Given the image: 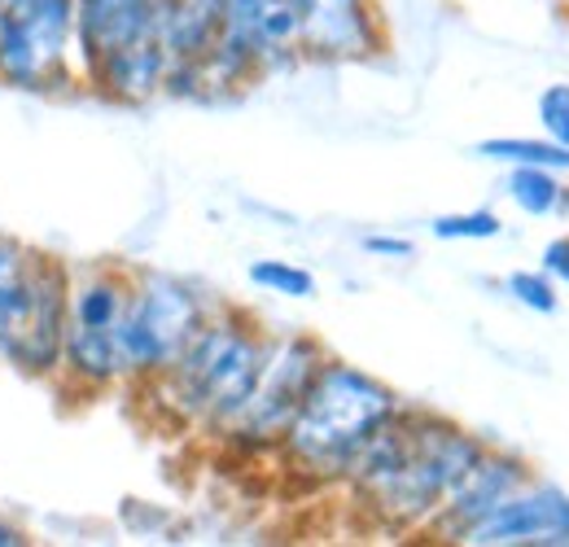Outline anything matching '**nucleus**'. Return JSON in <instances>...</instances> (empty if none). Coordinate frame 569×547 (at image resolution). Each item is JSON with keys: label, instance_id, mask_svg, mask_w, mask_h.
I'll return each mask as SVG.
<instances>
[{"label": "nucleus", "instance_id": "obj_22", "mask_svg": "<svg viewBox=\"0 0 569 547\" xmlns=\"http://www.w3.org/2000/svg\"><path fill=\"white\" fill-rule=\"evenodd\" d=\"M539 268L552 276L557 285H566V289H569V232H566V237H552V241L543 246Z\"/></svg>", "mask_w": 569, "mask_h": 547}, {"label": "nucleus", "instance_id": "obj_3", "mask_svg": "<svg viewBox=\"0 0 569 547\" xmlns=\"http://www.w3.org/2000/svg\"><path fill=\"white\" fill-rule=\"evenodd\" d=\"M403 395L377 372L329 355L307 386L272 465L307 495H338L363 447L403 411Z\"/></svg>", "mask_w": 569, "mask_h": 547}, {"label": "nucleus", "instance_id": "obj_4", "mask_svg": "<svg viewBox=\"0 0 569 547\" xmlns=\"http://www.w3.org/2000/svg\"><path fill=\"white\" fill-rule=\"evenodd\" d=\"M214 4H219V40L202 67L180 74L167 88L171 101H198V106L232 101L263 79L307 67L289 0H214Z\"/></svg>", "mask_w": 569, "mask_h": 547}, {"label": "nucleus", "instance_id": "obj_1", "mask_svg": "<svg viewBox=\"0 0 569 547\" xmlns=\"http://www.w3.org/2000/svg\"><path fill=\"white\" fill-rule=\"evenodd\" d=\"M482 451L487 438L478 429L442 411L403 404V411L363 447L338 495L368 530L426 539L447 490Z\"/></svg>", "mask_w": 569, "mask_h": 547}, {"label": "nucleus", "instance_id": "obj_19", "mask_svg": "<svg viewBox=\"0 0 569 547\" xmlns=\"http://www.w3.org/2000/svg\"><path fill=\"white\" fill-rule=\"evenodd\" d=\"M499 289L517 307H526L535 316H557L561 311V285L543 272V268H517V272H508L499 280Z\"/></svg>", "mask_w": 569, "mask_h": 547}, {"label": "nucleus", "instance_id": "obj_10", "mask_svg": "<svg viewBox=\"0 0 569 547\" xmlns=\"http://www.w3.org/2000/svg\"><path fill=\"white\" fill-rule=\"evenodd\" d=\"M469 547H569V490L552 478L521 481L465 539Z\"/></svg>", "mask_w": 569, "mask_h": 547}, {"label": "nucleus", "instance_id": "obj_12", "mask_svg": "<svg viewBox=\"0 0 569 547\" xmlns=\"http://www.w3.org/2000/svg\"><path fill=\"white\" fill-rule=\"evenodd\" d=\"M153 36L171 58V70H167V88H171L180 74L202 67L207 53L214 49L219 4L214 0H158L153 4Z\"/></svg>", "mask_w": 569, "mask_h": 547}, {"label": "nucleus", "instance_id": "obj_21", "mask_svg": "<svg viewBox=\"0 0 569 547\" xmlns=\"http://www.w3.org/2000/svg\"><path fill=\"white\" fill-rule=\"evenodd\" d=\"M359 250H363L368 259H386V263H408V259H417V241H412V237H399V232H368V237L359 241Z\"/></svg>", "mask_w": 569, "mask_h": 547}, {"label": "nucleus", "instance_id": "obj_25", "mask_svg": "<svg viewBox=\"0 0 569 547\" xmlns=\"http://www.w3.org/2000/svg\"><path fill=\"white\" fill-rule=\"evenodd\" d=\"M561 4H566V9H569V0H561Z\"/></svg>", "mask_w": 569, "mask_h": 547}, {"label": "nucleus", "instance_id": "obj_15", "mask_svg": "<svg viewBox=\"0 0 569 547\" xmlns=\"http://www.w3.org/2000/svg\"><path fill=\"white\" fill-rule=\"evenodd\" d=\"M503 198L530 219H566L569 215V176L548 167H503Z\"/></svg>", "mask_w": 569, "mask_h": 547}, {"label": "nucleus", "instance_id": "obj_11", "mask_svg": "<svg viewBox=\"0 0 569 547\" xmlns=\"http://www.w3.org/2000/svg\"><path fill=\"white\" fill-rule=\"evenodd\" d=\"M167 70H171L167 49L158 44V36H144V40H132V44L106 53L101 62L83 70V92H92L110 106L137 110V106L167 97Z\"/></svg>", "mask_w": 569, "mask_h": 547}, {"label": "nucleus", "instance_id": "obj_14", "mask_svg": "<svg viewBox=\"0 0 569 547\" xmlns=\"http://www.w3.org/2000/svg\"><path fill=\"white\" fill-rule=\"evenodd\" d=\"M40 272H44V250L0 232V364L13 355V346L31 320Z\"/></svg>", "mask_w": 569, "mask_h": 547}, {"label": "nucleus", "instance_id": "obj_24", "mask_svg": "<svg viewBox=\"0 0 569 547\" xmlns=\"http://www.w3.org/2000/svg\"><path fill=\"white\" fill-rule=\"evenodd\" d=\"M9 4H13V0H0V13H4V9H9Z\"/></svg>", "mask_w": 569, "mask_h": 547}, {"label": "nucleus", "instance_id": "obj_23", "mask_svg": "<svg viewBox=\"0 0 569 547\" xmlns=\"http://www.w3.org/2000/svg\"><path fill=\"white\" fill-rule=\"evenodd\" d=\"M27 544H31V535L9 513H0V547H27Z\"/></svg>", "mask_w": 569, "mask_h": 547}, {"label": "nucleus", "instance_id": "obj_5", "mask_svg": "<svg viewBox=\"0 0 569 547\" xmlns=\"http://www.w3.org/2000/svg\"><path fill=\"white\" fill-rule=\"evenodd\" d=\"M325 359H329V346L320 342L316 334L272 329L259 381H254L250 399L241 404V411L232 416V425L219 434V442L211 451L237 460V465H272L284 429H289L293 411H298L307 386L316 381Z\"/></svg>", "mask_w": 569, "mask_h": 547}, {"label": "nucleus", "instance_id": "obj_9", "mask_svg": "<svg viewBox=\"0 0 569 547\" xmlns=\"http://www.w3.org/2000/svg\"><path fill=\"white\" fill-rule=\"evenodd\" d=\"M535 469H530V460L526 456H517V451H508V447H496V442H487V451L465 469V478L456 481L451 490H447V499H442V508L433 513V521H429L426 539H438V544H465L491 513H496L499 504L521 486V481L530 478Z\"/></svg>", "mask_w": 569, "mask_h": 547}, {"label": "nucleus", "instance_id": "obj_13", "mask_svg": "<svg viewBox=\"0 0 569 547\" xmlns=\"http://www.w3.org/2000/svg\"><path fill=\"white\" fill-rule=\"evenodd\" d=\"M153 4L158 0H74L79 70H88L132 40L153 36Z\"/></svg>", "mask_w": 569, "mask_h": 547}, {"label": "nucleus", "instance_id": "obj_8", "mask_svg": "<svg viewBox=\"0 0 569 547\" xmlns=\"http://www.w3.org/2000/svg\"><path fill=\"white\" fill-rule=\"evenodd\" d=\"M298 49L311 67H359L390 49L386 13L377 0H289Z\"/></svg>", "mask_w": 569, "mask_h": 547}, {"label": "nucleus", "instance_id": "obj_17", "mask_svg": "<svg viewBox=\"0 0 569 547\" xmlns=\"http://www.w3.org/2000/svg\"><path fill=\"white\" fill-rule=\"evenodd\" d=\"M246 280L259 289V294H272V298H289V302H307L320 294V280L311 268L293 263V259H277V255H263V259H250Z\"/></svg>", "mask_w": 569, "mask_h": 547}, {"label": "nucleus", "instance_id": "obj_20", "mask_svg": "<svg viewBox=\"0 0 569 547\" xmlns=\"http://www.w3.org/2000/svg\"><path fill=\"white\" fill-rule=\"evenodd\" d=\"M535 119H539V137L557 140V145L569 149V83L566 79H557V83H548V88L539 92Z\"/></svg>", "mask_w": 569, "mask_h": 547}, {"label": "nucleus", "instance_id": "obj_7", "mask_svg": "<svg viewBox=\"0 0 569 547\" xmlns=\"http://www.w3.org/2000/svg\"><path fill=\"white\" fill-rule=\"evenodd\" d=\"M0 88L27 97L83 92L74 0H13L0 13Z\"/></svg>", "mask_w": 569, "mask_h": 547}, {"label": "nucleus", "instance_id": "obj_6", "mask_svg": "<svg viewBox=\"0 0 569 547\" xmlns=\"http://www.w3.org/2000/svg\"><path fill=\"white\" fill-rule=\"evenodd\" d=\"M219 302L223 298L211 285L193 276L167 272V268H132L128 311H123V355H128L132 390L158 377L189 346V338L207 325V316Z\"/></svg>", "mask_w": 569, "mask_h": 547}, {"label": "nucleus", "instance_id": "obj_16", "mask_svg": "<svg viewBox=\"0 0 569 547\" xmlns=\"http://www.w3.org/2000/svg\"><path fill=\"white\" fill-rule=\"evenodd\" d=\"M473 153L499 167H548V171L569 176V149L548 137H491L478 140Z\"/></svg>", "mask_w": 569, "mask_h": 547}, {"label": "nucleus", "instance_id": "obj_18", "mask_svg": "<svg viewBox=\"0 0 569 547\" xmlns=\"http://www.w3.org/2000/svg\"><path fill=\"white\" fill-rule=\"evenodd\" d=\"M429 232L438 241H496L503 237V215L491 206H473V210H447L429 219Z\"/></svg>", "mask_w": 569, "mask_h": 547}, {"label": "nucleus", "instance_id": "obj_2", "mask_svg": "<svg viewBox=\"0 0 569 547\" xmlns=\"http://www.w3.org/2000/svg\"><path fill=\"white\" fill-rule=\"evenodd\" d=\"M268 342L272 329L254 311L219 302L189 346L158 377L132 390L144 420L171 438H193L202 447H214L241 404L250 399Z\"/></svg>", "mask_w": 569, "mask_h": 547}]
</instances>
